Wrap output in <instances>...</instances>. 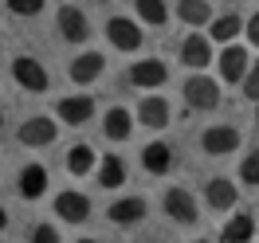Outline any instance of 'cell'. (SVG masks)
Segmentation results:
<instances>
[{"mask_svg":"<svg viewBox=\"0 0 259 243\" xmlns=\"http://www.w3.org/2000/svg\"><path fill=\"white\" fill-rule=\"evenodd\" d=\"M185 102H189V110H212L220 102V82L196 71L193 79L185 82Z\"/></svg>","mask_w":259,"mask_h":243,"instance_id":"obj_1","label":"cell"},{"mask_svg":"<svg viewBox=\"0 0 259 243\" xmlns=\"http://www.w3.org/2000/svg\"><path fill=\"white\" fill-rule=\"evenodd\" d=\"M204 153H212V157H224V153H236L240 149V130L236 126H212V130H204Z\"/></svg>","mask_w":259,"mask_h":243,"instance_id":"obj_2","label":"cell"},{"mask_svg":"<svg viewBox=\"0 0 259 243\" xmlns=\"http://www.w3.org/2000/svg\"><path fill=\"white\" fill-rule=\"evenodd\" d=\"M106 35H110V43L118 51H138L142 47V28L126 16H114L110 24H106Z\"/></svg>","mask_w":259,"mask_h":243,"instance_id":"obj_3","label":"cell"},{"mask_svg":"<svg viewBox=\"0 0 259 243\" xmlns=\"http://www.w3.org/2000/svg\"><path fill=\"white\" fill-rule=\"evenodd\" d=\"M12 79H16L24 90H32V94H44V90H48V82H51L48 71L35 63V59H16V63H12Z\"/></svg>","mask_w":259,"mask_h":243,"instance_id":"obj_4","label":"cell"},{"mask_svg":"<svg viewBox=\"0 0 259 243\" xmlns=\"http://www.w3.org/2000/svg\"><path fill=\"white\" fill-rule=\"evenodd\" d=\"M55 141V122L51 118H28L24 126H20V145L28 149H44Z\"/></svg>","mask_w":259,"mask_h":243,"instance_id":"obj_5","label":"cell"},{"mask_svg":"<svg viewBox=\"0 0 259 243\" xmlns=\"http://www.w3.org/2000/svg\"><path fill=\"white\" fill-rule=\"evenodd\" d=\"M59 32H63V39H71V43H82V39L91 35V24H87V16H82L75 4H63V8H59Z\"/></svg>","mask_w":259,"mask_h":243,"instance_id":"obj_6","label":"cell"},{"mask_svg":"<svg viewBox=\"0 0 259 243\" xmlns=\"http://www.w3.org/2000/svg\"><path fill=\"white\" fill-rule=\"evenodd\" d=\"M55 212H59V220H67V224H82L91 216V204H87L82 192H59L55 196Z\"/></svg>","mask_w":259,"mask_h":243,"instance_id":"obj_7","label":"cell"},{"mask_svg":"<svg viewBox=\"0 0 259 243\" xmlns=\"http://www.w3.org/2000/svg\"><path fill=\"white\" fill-rule=\"evenodd\" d=\"M165 212H169L177 224H196V204L185 188H169V192H165Z\"/></svg>","mask_w":259,"mask_h":243,"instance_id":"obj_8","label":"cell"},{"mask_svg":"<svg viewBox=\"0 0 259 243\" xmlns=\"http://www.w3.org/2000/svg\"><path fill=\"white\" fill-rule=\"evenodd\" d=\"M102 71H106V59H102L98 51H82L79 59L71 63V79L79 82V86H87V82H95Z\"/></svg>","mask_w":259,"mask_h":243,"instance_id":"obj_9","label":"cell"},{"mask_svg":"<svg viewBox=\"0 0 259 243\" xmlns=\"http://www.w3.org/2000/svg\"><path fill=\"white\" fill-rule=\"evenodd\" d=\"M138 118H142V126H149V130H165V126H169V102H165V98H157V94L142 98Z\"/></svg>","mask_w":259,"mask_h":243,"instance_id":"obj_10","label":"cell"},{"mask_svg":"<svg viewBox=\"0 0 259 243\" xmlns=\"http://www.w3.org/2000/svg\"><path fill=\"white\" fill-rule=\"evenodd\" d=\"M55 110H59V118H63L67 126H82V122H87V118L95 114V98H87V94L63 98V102H59Z\"/></svg>","mask_w":259,"mask_h":243,"instance_id":"obj_11","label":"cell"},{"mask_svg":"<svg viewBox=\"0 0 259 243\" xmlns=\"http://www.w3.org/2000/svg\"><path fill=\"white\" fill-rule=\"evenodd\" d=\"M208 59H212V43L204 35H189V39L181 43V63L185 67L200 71V67H208Z\"/></svg>","mask_w":259,"mask_h":243,"instance_id":"obj_12","label":"cell"},{"mask_svg":"<svg viewBox=\"0 0 259 243\" xmlns=\"http://www.w3.org/2000/svg\"><path fill=\"white\" fill-rule=\"evenodd\" d=\"M243 71H247V47H232V43H228L224 55H220V79L224 82H240Z\"/></svg>","mask_w":259,"mask_h":243,"instance_id":"obj_13","label":"cell"},{"mask_svg":"<svg viewBox=\"0 0 259 243\" xmlns=\"http://www.w3.org/2000/svg\"><path fill=\"white\" fill-rule=\"evenodd\" d=\"M165 79H169V75H165L161 59H146V63L130 67V82H134V86H161Z\"/></svg>","mask_w":259,"mask_h":243,"instance_id":"obj_14","label":"cell"},{"mask_svg":"<svg viewBox=\"0 0 259 243\" xmlns=\"http://www.w3.org/2000/svg\"><path fill=\"white\" fill-rule=\"evenodd\" d=\"M142 216H146V200H142V196H126V200H114L110 204L114 224H138Z\"/></svg>","mask_w":259,"mask_h":243,"instance_id":"obj_15","label":"cell"},{"mask_svg":"<svg viewBox=\"0 0 259 243\" xmlns=\"http://www.w3.org/2000/svg\"><path fill=\"white\" fill-rule=\"evenodd\" d=\"M20 192L28 196V200H39V196L48 192V169L44 165H28L20 173Z\"/></svg>","mask_w":259,"mask_h":243,"instance_id":"obj_16","label":"cell"},{"mask_svg":"<svg viewBox=\"0 0 259 243\" xmlns=\"http://www.w3.org/2000/svg\"><path fill=\"white\" fill-rule=\"evenodd\" d=\"M204 196H208V204L216 212H228V208H236V184L232 180H208V188H204Z\"/></svg>","mask_w":259,"mask_h":243,"instance_id":"obj_17","label":"cell"},{"mask_svg":"<svg viewBox=\"0 0 259 243\" xmlns=\"http://www.w3.org/2000/svg\"><path fill=\"white\" fill-rule=\"evenodd\" d=\"M102 130H106V137H114V141L130 137V130H134V122H130V110H126V106H114V110H106V122H102Z\"/></svg>","mask_w":259,"mask_h":243,"instance_id":"obj_18","label":"cell"},{"mask_svg":"<svg viewBox=\"0 0 259 243\" xmlns=\"http://www.w3.org/2000/svg\"><path fill=\"white\" fill-rule=\"evenodd\" d=\"M98 184L102 188H118V184H126V165H122V157H102V165H98Z\"/></svg>","mask_w":259,"mask_h":243,"instance_id":"obj_19","label":"cell"},{"mask_svg":"<svg viewBox=\"0 0 259 243\" xmlns=\"http://www.w3.org/2000/svg\"><path fill=\"white\" fill-rule=\"evenodd\" d=\"M177 16L185 20L189 28H200V24H208V20H212V8H208V0H181Z\"/></svg>","mask_w":259,"mask_h":243,"instance_id":"obj_20","label":"cell"},{"mask_svg":"<svg viewBox=\"0 0 259 243\" xmlns=\"http://www.w3.org/2000/svg\"><path fill=\"white\" fill-rule=\"evenodd\" d=\"M95 169V149L91 145H75L67 153V173H75V177H87Z\"/></svg>","mask_w":259,"mask_h":243,"instance_id":"obj_21","label":"cell"},{"mask_svg":"<svg viewBox=\"0 0 259 243\" xmlns=\"http://www.w3.org/2000/svg\"><path fill=\"white\" fill-rule=\"evenodd\" d=\"M169 161H173V153H169V145H161V141L146 145V153H142V165H146L149 173H165Z\"/></svg>","mask_w":259,"mask_h":243,"instance_id":"obj_22","label":"cell"},{"mask_svg":"<svg viewBox=\"0 0 259 243\" xmlns=\"http://www.w3.org/2000/svg\"><path fill=\"white\" fill-rule=\"evenodd\" d=\"M240 16H216L212 20V39H216V43H232V39H236V35H240Z\"/></svg>","mask_w":259,"mask_h":243,"instance_id":"obj_23","label":"cell"},{"mask_svg":"<svg viewBox=\"0 0 259 243\" xmlns=\"http://www.w3.org/2000/svg\"><path fill=\"white\" fill-rule=\"evenodd\" d=\"M220 239H224V243H243V239H251V216H236V220H228L224 231H220Z\"/></svg>","mask_w":259,"mask_h":243,"instance_id":"obj_24","label":"cell"},{"mask_svg":"<svg viewBox=\"0 0 259 243\" xmlns=\"http://www.w3.org/2000/svg\"><path fill=\"white\" fill-rule=\"evenodd\" d=\"M138 16L146 20V24L161 28L165 20H169V8H165V0H138Z\"/></svg>","mask_w":259,"mask_h":243,"instance_id":"obj_25","label":"cell"},{"mask_svg":"<svg viewBox=\"0 0 259 243\" xmlns=\"http://www.w3.org/2000/svg\"><path fill=\"white\" fill-rule=\"evenodd\" d=\"M240 177H243V184H259V149L243 157V165H240Z\"/></svg>","mask_w":259,"mask_h":243,"instance_id":"obj_26","label":"cell"},{"mask_svg":"<svg viewBox=\"0 0 259 243\" xmlns=\"http://www.w3.org/2000/svg\"><path fill=\"white\" fill-rule=\"evenodd\" d=\"M243 98L247 102H259V63H255V71H243Z\"/></svg>","mask_w":259,"mask_h":243,"instance_id":"obj_27","label":"cell"},{"mask_svg":"<svg viewBox=\"0 0 259 243\" xmlns=\"http://www.w3.org/2000/svg\"><path fill=\"white\" fill-rule=\"evenodd\" d=\"M8 8H12L16 16H35V12L44 8V0H8Z\"/></svg>","mask_w":259,"mask_h":243,"instance_id":"obj_28","label":"cell"},{"mask_svg":"<svg viewBox=\"0 0 259 243\" xmlns=\"http://www.w3.org/2000/svg\"><path fill=\"white\" fill-rule=\"evenodd\" d=\"M32 239L35 243H55V239H59V231H55L51 224H39V227H32Z\"/></svg>","mask_w":259,"mask_h":243,"instance_id":"obj_29","label":"cell"},{"mask_svg":"<svg viewBox=\"0 0 259 243\" xmlns=\"http://www.w3.org/2000/svg\"><path fill=\"white\" fill-rule=\"evenodd\" d=\"M247 39H251V43L259 47V12H255L251 20H247Z\"/></svg>","mask_w":259,"mask_h":243,"instance_id":"obj_30","label":"cell"},{"mask_svg":"<svg viewBox=\"0 0 259 243\" xmlns=\"http://www.w3.org/2000/svg\"><path fill=\"white\" fill-rule=\"evenodd\" d=\"M4 224H8V216H4V208H0V231H4Z\"/></svg>","mask_w":259,"mask_h":243,"instance_id":"obj_31","label":"cell"},{"mask_svg":"<svg viewBox=\"0 0 259 243\" xmlns=\"http://www.w3.org/2000/svg\"><path fill=\"white\" fill-rule=\"evenodd\" d=\"M0 126H4V110H0Z\"/></svg>","mask_w":259,"mask_h":243,"instance_id":"obj_32","label":"cell"}]
</instances>
